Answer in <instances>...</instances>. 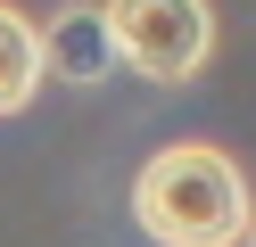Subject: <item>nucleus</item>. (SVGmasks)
<instances>
[{"instance_id":"1","label":"nucleus","mask_w":256,"mask_h":247,"mask_svg":"<svg viewBox=\"0 0 256 247\" xmlns=\"http://www.w3.org/2000/svg\"><path fill=\"white\" fill-rule=\"evenodd\" d=\"M248 206L256 198L240 181V165L206 140H166L132 173V223L157 247H240Z\"/></svg>"},{"instance_id":"5","label":"nucleus","mask_w":256,"mask_h":247,"mask_svg":"<svg viewBox=\"0 0 256 247\" xmlns=\"http://www.w3.org/2000/svg\"><path fill=\"white\" fill-rule=\"evenodd\" d=\"M240 247H256V206H248V231H240Z\"/></svg>"},{"instance_id":"4","label":"nucleus","mask_w":256,"mask_h":247,"mask_svg":"<svg viewBox=\"0 0 256 247\" xmlns=\"http://www.w3.org/2000/svg\"><path fill=\"white\" fill-rule=\"evenodd\" d=\"M42 58H58V74H74V82H91V74H108V33H100V8H66L50 33H42Z\"/></svg>"},{"instance_id":"3","label":"nucleus","mask_w":256,"mask_h":247,"mask_svg":"<svg viewBox=\"0 0 256 247\" xmlns=\"http://www.w3.org/2000/svg\"><path fill=\"white\" fill-rule=\"evenodd\" d=\"M42 74H50V58H42V25H34L25 8L0 0V115H25V107H34Z\"/></svg>"},{"instance_id":"2","label":"nucleus","mask_w":256,"mask_h":247,"mask_svg":"<svg viewBox=\"0 0 256 247\" xmlns=\"http://www.w3.org/2000/svg\"><path fill=\"white\" fill-rule=\"evenodd\" d=\"M108 58L140 82H190L215 58V8L206 0H100Z\"/></svg>"}]
</instances>
